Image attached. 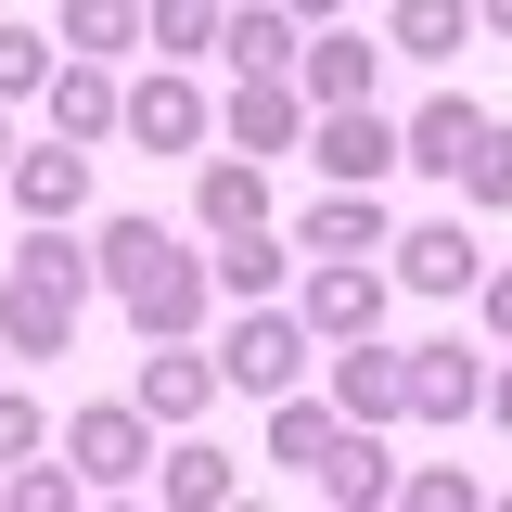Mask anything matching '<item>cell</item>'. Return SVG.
Wrapping results in <instances>:
<instances>
[{"instance_id": "1", "label": "cell", "mask_w": 512, "mask_h": 512, "mask_svg": "<svg viewBox=\"0 0 512 512\" xmlns=\"http://www.w3.org/2000/svg\"><path fill=\"white\" fill-rule=\"evenodd\" d=\"M90 269L116 282V308L141 320V346H154V333H192V320H205V282H218V269L180 256V231H154V218H103Z\"/></svg>"}, {"instance_id": "2", "label": "cell", "mask_w": 512, "mask_h": 512, "mask_svg": "<svg viewBox=\"0 0 512 512\" xmlns=\"http://www.w3.org/2000/svg\"><path fill=\"white\" fill-rule=\"evenodd\" d=\"M90 282H103V269L64 244L52 218H26V256H13V282H0V346H13V359H64V346H77V308H90Z\"/></svg>"}, {"instance_id": "3", "label": "cell", "mask_w": 512, "mask_h": 512, "mask_svg": "<svg viewBox=\"0 0 512 512\" xmlns=\"http://www.w3.org/2000/svg\"><path fill=\"white\" fill-rule=\"evenodd\" d=\"M64 461H77V487H141V474H154V410H141V397L77 410V423H64Z\"/></svg>"}, {"instance_id": "4", "label": "cell", "mask_w": 512, "mask_h": 512, "mask_svg": "<svg viewBox=\"0 0 512 512\" xmlns=\"http://www.w3.org/2000/svg\"><path fill=\"white\" fill-rule=\"evenodd\" d=\"M295 372H308V320H282V308H256L231 320V346H218V384H244V397H295Z\"/></svg>"}, {"instance_id": "5", "label": "cell", "mask_w": 512, "mask_h": 512, "mask_svg": "<svg viewBox=\"0 0 512 512\" xmlns=\"http://www.w3.org/2000/svg\"><path fill=\"white\" fill-rule=\"evenodd\" d=\"M308 154L333 180H384V167H410V128H384L372 103H308Z\"/></svg>"}, {"instance_id": "6", "label": "cell", "mask_w": 512, "mask_h": 512, "mask_svg": "<svg viewBox=\"0 0 512 512\" xmlns=\"http://www.w3.org/2000/svg\"><path fill=\"white\" fill-rule=\"evenodd\" d=\"M333 410H346V423H410V359L372 346V333H346V359H333Z\"/></svg>"}, {"instance_id": "7", "label": "cell", "mask_w": 512, "mask_h": 512, "mask_svg": "<svg viewBox=\"0 0 512 512\" xmlns=\"http://www.w3.org/2000/svg\"><path fill=\"white\" fill-rule=\"evenodd\" d=\"M0 180H13L26 218H77V205H90V154H77V141H39V154H13Z\"/></svg>"}, {"instance_id": "8", "label": "cell", "mask_w": 512, "mask_h": 512, "mask_svg": "<svg viewBox=\"0 0 512 512\" xmlns=\"http://www.w3.org/2000/svg\"><path fill=\"white\" fill-rule=\"evenodd\" d=\"M205 397H218V359H192L180 333H154V359H141V410H154V423H205Z\"/></svg>"}, {"instance_id": "9", "label": "cell", "mask_w": 512, "mask_h": 512, "mask_svg": "<svg viewBox=\"0 0 512 512\" xmlns=\"http://www.w3.org/2000/svg\"><path fill=\"white\" fill-rule=\"evenodd\" d=\"M231 141H244L256 167H269V154H282V141H295V128H308V90H295V77H244V90H231Z\"/></svg>"}, {"instance_id": "10", "label": "cell", "mask_w": 512, "mask_h": 512, "mask_svg": "<svg viewBox=\"0 0 512 512\" xmlns=\"http://www.w3.org/2000/svg\"><path fill=\"white\" fill-rule=\"evenodd\" d=\"M128 141L192 154V141H205V90H192V77H141V90H128Z\"/></svg>"}, {"instance_id": "11", "label": "cell", "mask_w": 512, "mask_h": 512, "mask_svg": "<svg viewBox=\"0 0 512 512\" xmlns=\"http://www.w3.org/2000/svg\"><path fill=\"white\" fill-rule=\"evenodd\" d=\"M372 39H346V26H333V39H295V90H308V103H372Z\"/></svg>"}, {"instance_id": "12", "label": "cell", "mask_w": 512, "mask_h": 512, "mask_svg": "<svg viewBox=\"0 0 512 512\" xmlns=\"http://www.w3.org/2000/svg\"><path fill=\"white\" fill-rule=\"evenodd\" d=\"M372 320H384V282L359 269V256H320V282H308V333H333V346H346V333H372Z\"/></svg>"}, {"instance_id": "13", "label": "cell", "mask_w": 512, "mask_h": 512, "mask_svg": "<svg viewBox=\"0 0 512 512\" xmlns=\"http://www.w3.org/2000/svg\"><path fill=\"white\" fill-rule=\"evenodd\" d=\"M308 256H384V205H372V180H333L308 205Z\"/></svg>"}, {"instance_id": "14", "label": "cell", "mask_w": 512, "mask_h": 512, "mask_svg": "<svg viewBox=\"0 0 512 512\" xmlns=\"http://www.w3.org/2000/svg\"><path fill=\"white\" fill-rule=\"evenodd\" d=\"M218 52L244 64V77H295V13H282V0H244V13H218Z\"/></svg>"}, {"instance_id": "15", "label": "cell", "mask_w": 512, "mask_h": 512, "mask_svg": "<svg viewBox=\"0 0 512 512\" xmlns=\"http://www.w3.org/2000/svg\"><path fill=\"white\" fill-rule=\"evenodd\" d=\"M192 218H205L218 244H231V231H269V180H256L244 154H218V167L192 180Z\"/></svg>"}, {"instance_id": "16", "label": "cell", "mask_w": 512, "mask_h": 512, "mask_svg": "<svg viewBox=\"0 0 512 512\" xmlns=\"http://www.w3.org/2000/svg\"><path fill=\"white\" fill-rule=\"evenodd\" d=\"M397 282H410V295H461V282H474V244H461V218H423V231H397Z\"/></svg>"}, {"instance_id": "17", "label": "cell", "mask_w": 512, "mask_h": 512, "mask_svg": "<svg viewBox=\"0 0 512 512\" xmlns=\"http://www.w3.org/2000/svg\"><path fill=\"white\" fill-rule=\"evenodd\" d=\"M474 397H487V372L461 346H410V423H461Z\"/></svg>"}, {"instance_id": "18", "label": "cell", "mask_w": 512, "mask_h": 512, "mask_svg": "<svg viewBox=\"0 0 512 512\" xmlns=\"http://www.w3.org/2000/svg\"><path fill=\"white\" fill-rule=\"evenodd\" d=\"M320 500H346V512H359V500H397V461L372 448V423H346V436L320 448Z\"/></svg>"}, {"instance_id": "19", "label": "cell", "mask_w": 512, "mask_h": 512, "mask_svg": "<svg viewBox=\"0 0 512 512\" xmlns=\"http://www.w3.org/2000/svg\"><path fill=\"white\" fill-rule=\"evenodd\" d=\"M474 39V0H397V26H384V52H410V64H448Z\"/></svg>"}, {"instance_id": "20", "label": "cell", "mask_w": 512, "mask_h": 512, "mask_svg": "<svg viewBox=\"0 0 512 512\" xmlns=\"http://www.w3.org/2000/svg\"><path fill=\"white\" fill-rule=\"evenodd\" d=\"M52 116H64V141H103V128H128V103L103 64H52Z\"/></svg>"}, {"instance_id": "21", "label": "cell", "mask_w": 512, "mask_h": 512, "mask_svg": "<svg viewBox=\"0 0 512 512\" xmlns=\"http://www.w3.org/2000/svg\"><path fill=\"white\" fill-rule=\"evenodd\" d=\"M154 487H167V500H192V512H205V500H231L244 474H231V448H205V436H192V448H167V461H154Z\"/></svg>"}, {"instance_id": "22", "label": "cell", "mask_w": 512, "mask_h": 512, "mask_svg": "<svg viewBox=\"0 0 512 512\" xmlns=\"http://www.w3.org/2000/svg\"><path fill=\"white\" fill-rule=\"evenodd\" d=\"M461 141H474V103H461V90H436V103H423V116H410V167H461Z\"/></svg>"}, {"instance_id": "23", "label": "cell", "mask_w": 512, "mask_h": 512, "mask_svg": "<svg viewBox=\"0 0 512 512\" xmlns=\"http://www.w3.org/2000/svg\"><path fill=\"white\" fill-rule=\"evenodd\" d=\"M448 180L474 192V205H512V128L474 116V141H461V167H448Z\"/></svg>"}, {"instance_id": "24", "label": "cell", "mask_w": 512, "mask_h": 512, "mask_svg": "<svg viewBox=\"0 0 512 512\" xmlns=\"http://www.w3.org/2000/svg\"><path fill=\"white\" fill-rule=\"evenodd\" d=\"M346 436V410H308V397H282V410H269V461H308L320 474V448Z\"/></svg>"}, {"instance_id": "25", "label": "cell", "mask_w": 512, "mask_h": 512, "mask_svg": "<svg viewBox=\"0 0 512 512\" xmlns=\"http://www.w3.org/2000/svg\"><path fill=\"white\" fill-rule=\"evenodd\" d=\"M141 39V0H64V52H128Z\"/></svg>"}, {"instance_id": "26", "label": "cell", "mask_w": 512, "mask_h": 512, "mask_svg": "<svg viewBox=\"0 0 512 512\" xmlns=\"http://www.w3.org/2000/svg\"><path fill=\"white\" fill-rule=\"evenodd\" d=\"M141 39H154V52H205V39H218V0H154Z\"/></svg>"}, {"instance_id": "27", "label": "cell", "mask_w": 512, "mask_h": 512, "mask_svg": "<svg viewBox=\"0 0 512 512\" xmlns=\"http://www.w3.org/2000/svg\"><path fill=\"white\" fill-rule=\"evenodd\" d=\"M397 500H410V512H474L487 487H474L461 461H423V474H397Z\"/></svg>"}, {"instance_id": "28", "label": "cell", "mask_w": 512, "mask_h": 512, "mask_svg": "<svg viewBox=\"0 0 512 512\" xmlns=\"http://www.w3.org/2000/svg\"><path fill=\"white\" fill-rule=\"evenodd\" d=\"M13 90H52V39L39 26H0V103Z\"/></svg>"}, {"instance_id": "29", "label": "cell", "mask_w": 512, "mask_h": 512, "mask_svg": "<svg viewBox=\"0 0 512 512\" xmlns=\"http://www.w3.org/2000/svg\"><path fill=\"white\" fill-rule=\"evenodd\" d=\"M218 282H231V295H269V282H282V256H269V231H231V256H218Z\"/></svg>"}, {"instance_id": "30", "label": "cell", "mask_w": 512, "mask_h": 512, "mask_svg": "<svg viewBox=\"0 0 512 512\" xmlns=\"http://www.w3.org/2000/svg\"><path fill=\"white\" fill-rule=\"evenodd\" d=\"M13 512H77V461H26L13 474Z\"/></svg>"}, {"instance_id": "31", "label": "cell", "mask_w": 512, "mask_h": 512, "mask_svg": "<svg viewBox=\"0 0 512 512\" xmlns=\"http://www.w3.org/2000/svg\"><path fill=\"white\" fill-rule=\"evenodd\" d=\"M26 448H39V410H26V397H0V461H26Z\"/></svg>"}, {"instance_id": "32", "label": "cell", "mask_w": 512, "mask_h": 512, "mask_svg": "<svg viewBox=\"0 0 512 512\" xmlns=\"http://www.w3.org/2000/svg\"><path fill=\"white\" fill-rule=\"evenodd\" d=\"M487 333H512V269H500V282H487Z\"/></svg>"}, {"instance_id": "33", "label": "cell", "mask_w": 512, "mask_h": 512, "mask_svg": "<svg viewBox=\"0 0 512 512\" xmlns=\"http://www.w3.org/2000/svg\"><path fill=\"white\" fill-rule=\"evenodd\" d=\"M474 26H512V0H474Z\"/></svg>"}, {"instance_id": "34", "label": "cell", "mask_w": 512, "mask_h": 512, "mask_svg": "<svg viewBox=\"0 0 512 512\" xmlns=\"http://www.w3.org/2000/svg\"><path fill=\"white\" fill-rule=\"evenodd\" d=\"M487 410H500V423H512V372H500V384H487Z\"/></svg>"}, {"instance_id": "35", "label": "cell", "mask_w": 512, "mask_h": 512, "mask_svg": "<svg viewBox=\"0 0 512 512\" xmlns=\"http://www.w3.org/2000/svg\"><path fill=\"white\" fill-rule=\"evenodd\" d=\"M282 13H333V0H282Z\"/></svg>"}, {"instance_id": "36", "label": "cell", "mask_w": 512, "mask_h": 512, "mask_svg": "<svg viewBox=\"0 0 512 512\" xmlns=\"http://www.w3.org/2000/svg\"><path fill=\"white\" fill-rule=\"evenodd\" d=\"M0 167H13V128H0Z\"/></svg>"}, {"instance_id": "37", "label": "cell", "mask_w": 512, "mask_h": 512, "mask_svg": "<svg viewBox=\"0 0 512 512\" xmlns=\"http://www.w3.org/2000/svg\"><path fill=\"white\" fill-rule=\"evenodd\" d=\"M0 359H13V346H0Z\"/></svg>"}]
</instances>
